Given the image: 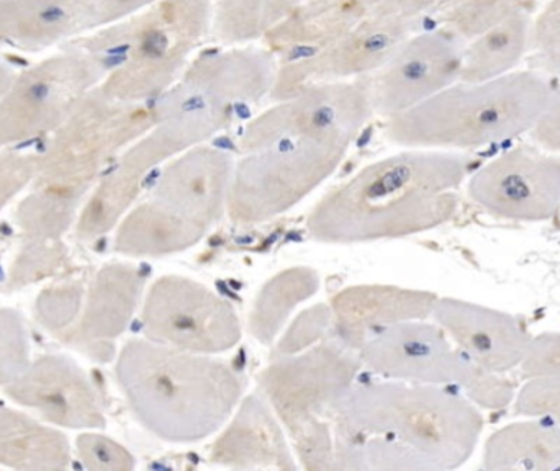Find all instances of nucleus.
I'll use <instances>...</instances> for the list:
<instances>
[{
  "label": "nucleus",
  "instance_id": "nucleus-1",
  "mask_svg": "<svg viewBox=\"0 0 560 471\" xmlns=\"http://www.w3.org/2000/svg\"><path fill=\"white\" fill-rule=\"evenodd\" d=\"M483 427L482 408L456 388L354 384L331 414L335 470L460 469L476 454Z\"/></svg>",
  "mask_w": 560,
  "mask_h": 471
},
{
  "label": "nucleus",
  "instance_id": "nucleus-2",
  "mask_svg": "<svg viewBox=\"0 0 560 471\" xmlns=\"http://www.w3.org/2000/svg\"><path fill=\"white\" fill-rule=\"evenodd\" d=\"M467 176L469 161L450 151L378 161L326 193L310 212L306 232L316 243L336 246L431 232L456 216V190Z\"/></svg>",
  "mask_w": 560,
  "mask_h": 471
},
{
  "label": "nucleus",
  "instance_id": "nucleus-3",
  "mask_svg": "<svg viewBox=\"0 0 560 471\" xmlns=\"http://www.w3.org/2000/svg\"><path fill=\"white\" fill-rule=\"evenodd\" d=\"M115 375L138 423L170 444L215 436L245 398V377L229 362L147 338L121 348Z\"/></svg>",
  "mask_w": 560,
  "mask_h": 471
},
{
  "label": "nucleus",
  "instance_id": "nucleus-4",
  "mask_svg": "<svg viewBox=\"0 0 560 471\" xmlns=\"http://www.w3.org/2000/svg\"><path fill=\"white\" fill-rule=\"evenodd\" d=\"M551 92L548 75L529 68L476 84L459 81L390 118L387 134L421 150H482L529 134Z\"/></svg>",
  "mask_w": 560,
  "mask_h": 471
},
{
  "label": "nucleus",
  "instance_id": "nucleus-5",
  "mask_svg": "<svg viewBox=\"0 0 560 471\" xmlns=\"http://www.w3.org/2000/svg\"><path fill=\"white\" fill-rule=\"evenodd\" d=\"M352 138L299 134L246 154L233 169L226 215L259 225L289 212L335 173Z\"/></svg>",
  "mask_w": 560,
  "mask_h": 471
},
{
  "label": "nucleus",
  "instance_id": "nucleus-6",
  "mask_svg": "<svg viewBox=\"0 0 560 471\" xmlns=\"http://www.w3.org/2000/svg\"><path fill=\"white\" fill-rule=\"evenodd\" d=\"M362 367L385 380L456 388L482 410L512 407L516 387L505 375L480 370L446 332L427 319L397 322L358 351Z\"/></svg>",
  "mask_w": 560,
  "mask_h": 471
},
{
  "label": "nucleus",
  "instance_id": "nucleus-7",
  "mask_svg": "<svg viewBox=\"0 0 560 471\" xmlns=\"http://www.w3.org/2000/svg\"><path fill=\"white\" fill-rule=\"evenodd\" d=\"M361 368L358 352L329 338L299 354L272 357L259 374V393L292 440L331 421L336 404L351 390Z\"/></svg>",
  "mask_w": 560,
  "mask_h": 471
},
{
  "label": "nucleus",
  "instance_id": "nucleus-8",
  "mask_svg": "<svg viewBox=\"0 0 560 471\" xmlns=\"http://www.w3.org/2000/svg\"><path fill=\"white\" fill-rule=\"evenodd\" d=\"M144 338L179 351L217 355L242 341L235 306L210 286L189 276H161L141 303Z\"/></svg>",
  "mask_w": 560,
  "mask_h": 471
},
{
  "label": "nucleus",
  "instance_id": "nucleus-9",
  "mask_svg": "<svg viewBox=\"0 0 560 471\" xmlns=\"http://www.w3.org/2000/svg\"><path fill=\"white\" fill-rule=\"evenodd\" d=\"M480 209L510 222H548L560 210V157L518 144L480 167L467 184Z\"/></svg>",
  "mask_w": 560,
  "mask_h": 471
},
{
  "label": "nucleus",
  "instance_id": "nucleus-10",
  "mask_svg": "<svg viewBox=\"0 0 560 471\" xmlns=\"http://www.w3.org/2000/svg\"><path fill=\"white\" fill-rule=\"evenodd\" d=\"M156 123L158 114L143 108H92L72 125L71 133L49 148L39 189L61 190L82 199L112 154Z\"/></svg>",
  "mask_w": 560,
  "mask_h": 471
},
{
  "label": "nucleus",
  "instance_id": "nucleus-11",
  "mask_svg": "<svg viewBox=\"0 0 560 471\" xmlns=\"http://www.w3.org/2000/svg\"><path fill=\"white\" fill-rule=\"evenodd\" d=\"M233 169L229 154L192 148L164 169L148 202L199 244L226 213Z\"/></svg>",
  "mask_w": 560,
  "mask_h": 471
},
{
  "label": "nucleus",
  "instance_id": "nucleus-12",
  "mask_svg": "<svg viewBox=\"0 0 560 471\" xmlns=\"http://www.w3.org/2000/svg\"><path fill=\"white\" fill-rule=\"evenodd\" d=\"M464 46L443 28L408 39L392 55V64L365 84L372 111L397 117L459 82Z\"/></svg>",
  "mask_w": 560,
  "mask_h": 471
},
{
  "label": "nucleus",
  "instance_id": "nucleus-13",
  "mask_svg": "<svg viewBox=\"0 0 560 471\" xmlns=\"http://www.w3.org/2000/svg\"><path fill=\"white\" fill-rule=\"evenodd\" d=\"M285 101L246 128L240 140L243 153H253L282 138L299 134L355 137L374 114L368 85L359 82L310 89Z\"/></svg>",
  "mask_w": 560,
  "mask_h": 471
},
{
  "label": "nucleus",
  "instance_id": "nucleus-14",
  "mask_svg": "<svg viewBox=\"0 0 560 471\" xmlns=\"http://www.w3.org/2000/svg\"><path fill=\"white\" fill-rule=\"evenodd\" d=\"M5 393L51 426L82 433L102 431L107 424L94 381L68 355L46 354L30 362Z\"/></svg>",
  "mask_w": 560,
  "mask_h": 471
},
{
  "label": "nucleus",
  "instance_id": "nucleus-15",
  "mask_svg": "<svg viewBox=\"0 0 560 471\" xmlns=\"http://www.w3.org/2000/svg\"><path fill=\"white\" fill-rule=\"evenodd\" d=\"M431 318L474 365L493 375L522 367L533 341L518 316L467 299L438 296Z\"/></svg>",
  "mask_w": 560,
  "mask_h": 471
},
{
  "label": "nucleus",
  "instance_id": "nucleus-16",
  "mask_svg": "<svg viewBox=\"0 0 560 471\" xmlns=\"http://www.w3.org/2000/svg\"><path fill=\"white\" fill-rule=\"evenodd\" d=\"M147 275L140 267L110 262L85 283L81 311L61 342L97 362L115 357V341L127 331L143 302Z\"/></svg>",
  "mask_w": 560,
  "mask_h": 471
},
{
  "label": "nucleus",
  "instance_id": "nucleus-17",
  "mask_svg": "<svg viewBox=\"0 0 560 471\" xmlns=\"http://www.w3.org/2000/svg\"><path fill=\"white\" fill-rule=\"evenodd\" d=\"M138 143L121 163L104 174V180L82 205L75 220V236L82 240L97 239L114 232L133 209L144 182L158 164L189 150V144L164 123Z\"/></svg>",
  "mask_w": 560,
  "mask_h": 471
},
{
  "label": "nucleus",
  "instance_id": "nucleus-18",
  "mask_svg": "<svg viewBox=\"0 0 560 471\" xmlns=\"http://www.w3.org/2000/svg\"><path fill=\"white\" fill-rule=\"evenodd\" d=\"M438 295L395 285H354L329 302L332 338L358 352L372 335L397 322L431 318Z\"/></svg>",
  "mask_w": 560,
  "mask_h": 471
},
{
  "label": "nucleus",
  "instance_id": "nucleus-19",
  "mask_svg": "<svg viewBox=\"0 0 560 471\" xmlns=\"http://www.w3.org/2000/svg\"><path fill=\"white\" fill-rule=\"evenodd\" d=\"M210 462L232 470H295L289 434L261 393L243 398L210 449Z\"/></svg>",
  "mask_w": 560,
  "mask_h": 471
},
{
  "label": "nucleus",
  "instance_id": "nucleus-20",
  "mask_svg": "<svg viewBox=\"0 0 560 471\" xmlns=\"http://www.w3.org/2000/svg\"><path fill=\"white\" fill-rule=\"evenodd\" d=\"M522 417L486 440L483 470H560V426L545 417Z\"/></svg>",
  "mask_w": 560,
  "mask_h": 471
},
{
  "label": "nucleus",
  "instance_id": "nucleus-21",
  "mask_svg": "<svg viewBox=\"0 0 560 471\" xmlns=\"http://www.w3.org/2000/svg\"><path fill=\"white\" fill-rule=\"evenodd\" d=\"M68 437L51 424L0 407V466L13 470L55 471L71 466Z\"/></svg>",
  "mask_w": 560,
  "mask_h": 471
},
{
  "label": "nucleus",
  "instance_id": "nucleus-22",
  "mask_svg": "<svg viewBox=\"0 0 560 471\" xmlns=\"http://www.w3.org/2000/svg\"><path fill=\"white\" fill-rule=\"evenodd\" d=\"M535 15H518L486 30L464 46L460 82H487L522 68Z\"/></svg>",
  "mask_w": 560,
  "mask_h": 471
},
{
  "label": "nucleus",
  "instance_id": "nucleus-23",
  "mask_svg": "<svg viewBox=\"0 0 560 471\" xmlns=\"http://www.w3.org/2000/svg\"><path fill=\"white\" fill-rule=\"evenodd\" d=\"M319 273L296 266L276 273L259 290L249 311L248 331L259 344H276L292 313L319 290Z\"/></svg>",
  "mask_w": 560,
  "mask_h": 471
},
{
  "label": "nucleus",
  "instance_id": "nucleus-24",
  "mask_svg": "<svg viewBox=\"0 0 560 471\" xmlns=\"http://www.w3.org/2000/svg\"><path fill=\"white\" fill-rule=\"evenodd\" d=\"M546 0H444L434 12L441 28L464 42L512 16L535 15Z\"/></svg>",
  "mask_w": 560,
  "mask_h": 471
},
{
  "label": "nucleus",
  "instance_id": "nucleus-25",
  "mask_svg": "<svg viewBox=\"0 0 560 471\" xmlns=\"http://www.w3.org/2000/svg\"><path fill=\"white\" fill-rule=\"evenodd\" d=\"M81 197L61 190L39 189L20 203L16 225L32 239H61L75 225L81 212Z\"/></svg>",
  "mask_w": 560,
  "mask_h": 471
},
{
  "label": "nucleus",
  "instance_id": "nucleus-26",
  "mask_svg": "<svg viewBox=\"0 0 560 471\" xmlns=\"http://www.w3.org/2000/svg\"><path fill=\"white\" fill-rule=\"evenodd\" d=\"M529 69L548 78L560 75V0H546L533 16L528 51Z\"/></svg>",
  "mask_w": 560,
  "mask_h": 471
},
{
  "label": "nucleus",
  "instance_id": "nucleus-27",
  "mask_svg": "<svg viewBox=\"0 0 560 471\" xmlns=\"http://www.w3.org/2000/svg\"><path fill=\"white\" fill-rule=\"evenodd\" d=\"M84 289L82 282H68L43 290L36 298V321L62 341L81 311Z\"/></svg>",
  "mask_w": 560,
  "mask_h": 471
},
{
  "label": "nucleus",
  "instance_id": "nucleus-28",
  "mask_svg": "<svg viewBox=\"0 0 560 471\" xmlns=\"http://www.w3.org/2000/svg\"><path fill=\"white\" fill-rule=\"evenodd\" d=\"M28 329L15 309L0 308V387H9L32 362Z\"/></svg>",
  "mask_w": 560,
  "mask_h": 471
},
{
  "label": "nucleus",
  "instance_id": "nucleus-29",
  "mask_svg": "<svg viewBox=\"0 0 560 471\" xmlns=\"http://www.w3.org/2000/svg\"><path fill=\"white\" fill-rule=\"evenodd\" d=\"M66 259V247L61 239H32L13 260L10 269V286L13 290L22 289L23 285H32L46 276L58 272Z\"/></svg>",
  "mask_w": 560,
  "mask_h": 471
},
{
  "label": "nucleus",
  "instance_id": "nucleus-30",
  "mask_svg": "<svg viewBox=\"0 0 560 471\" xmlns=\"http://www.w3.org/2000/svg\"><path fill=\"white\" fill-rule=\"evenodd\" d=\"M329 338H332L331 309L328 305L310 306L280 332L272 357L299 354Z\"/></svg>",
  "mask_w": 560,
  "mask_h": 471
},
{
  "label": "nucleus",
  "instance_id": "nucleus-31",
  "mask_svg": "<svg viewBox=\"0 0 560 471\" xmlns=\"http://www.w3.org/2000/svg\"><path fill=\"white\" fill-rule=\"evenodd\" d=\"M75 452L88 470L128 471L137 467L130 450L97 431H82L75 439Z\"/></svg>",
  "mask_w": 560,
  "mask_h": 471
},
{
  "label": "nucleus",
  "instance_id": "nucleus-32",
  "mask_svg": "<svg viewBox=\"0 0 560 471\" xmlns=\"http://www.w3.org/2000/svg\"><path fill=\"white\" fill-rule=\"evenodd\" d=\"M516 416L545 417L560 426V378L529 377L513 400Z\"/></svg>",
  "mask_w": 560,
  "mask_h": 471
},
{
  "label": "nucleus",
  "instance_id": "nucleus-33",
  "mask_svg": "<svg viewBox=\"0 0 560 471\" xmlns=\"http://www.w3.org/2000/svg\"><path fill=\"white\" fill-rule=\"evenodd\" d=\"M520 370L525 378H560V331L533 335L528 355Z\"/></svg>",
  "mask_w": 560,
  "mask_h": 471
},
{
  "label": "nucleus",
  "instance_id": "nucleus-34",
  "mask_svg": "<svg viewBox=\"0 0 560 471\" xmlns=\"http://www.w3.org/2000/svg\"><path fill=\"white\" fill-rule=\"evenodd\" d=\"M529 138L533 144L541 150L560 154V85L552 87L548 104L533 130L529 131Z\"/></svg>",
  "mask_w": 560,
  "mask_h": 471
},
{
  "label": "nucleus",
  "instance_id": "nucleus-35",
  "mask_svg": "<svg viewBox=\"0 0 560 471\" xmlns=\"http://www.w3.org/2000/svg\"><path fill=\"white\" fill-rule=\"evenodd\" d=\"M33 177L28 161L0 156V212L22 192Z\"/></svg>",
  "mask_w": 560,
  "mask_h": 471
},
{
  "label": "nucleus",
  "instance_id": "nucleus-36",
  "mask_svg": "<svg viewBox=\"0 0 560 471\" xmlns=\"http://www.w3.org/2000/svg\"><path fill=\"white\" fill-rule=\"evenodd\" d=\"M378 0H368L369 7L377 3ZM444 0H390L385 7L384 16L394 22H404L413 19L427 10H436Z\"/></svg>",
  "mask_w": 560,
  "mask_h": 471
},
{
  "label": "nucleus",
  "instance_id": "nucleus-37",
  "mask_svg": "<svg viewBox=\"0 0 560 471\" xmlns=\"http://www.w3.org/2000/svg\"><path fill=\"white\" fill-rule=\"evenodd\" d=\"M38 19L45 25H56V23L62 22L66 19V10L59 5H49L38 13Z\"/></svg>",
  "mask_w": 560,
  "mask_h": 471
}]
</instances>
